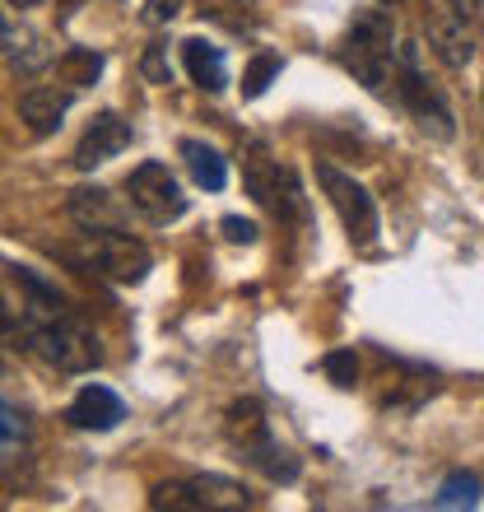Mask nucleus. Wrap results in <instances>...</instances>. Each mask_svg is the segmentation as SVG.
Returning a JSON list of instances; mask_svg holds the SVG:
<instances>
[{"mask_svg": "<svg viewBox=\"0 0 484 512\" xmlns=\"http://www.w3.org/2000/svg\"><path fill=\"white\" fill-rule=\"evenodd\" d=\"M131 145V126L121 122L117 112H103L89 131H84V140L75 145V168H98V163H108L112 154H121V149Z\"/></svg>", "mask_w": 484, "mask_h": 512, "instance_id": "obj_7", "label": "nucleus"}, {"mask_svg": "<svg viewBox=\"0 0 484 512\" xmlns=\"http://www.w3.org/2000/svg\"><path fill=\"white\" fill-rule=\"evenodd\" d=\"M317 182H322V191L331 196V205H336V215H340V224H345V233H350V243L373 247L382 219H377V205H373V196H368V187L354 182L350 173H340L336 163H317Z\"/></svg>", "mask_w": 484, "mask_h": 512, "instance_id": "obj_4", "label": "nucleus"}, {"mask_svg": "<svg viewBox=\"0 0 484 512\" xmlns=\"http://www.w3.org/2000/svg\"><path fill=\"white\" fill-rule=\"evenodd\" d=\"M140 70H145L149 84H173V66H168V47L163 42H149L145 56H140Z\"/></svg>", "mask_w": 484, "mask_h": 512, "instance_id": "obj_24", "label": "nucleus"}, {"mask_svg": "<svg viewBox=\"0 0 484 512\" xmlns=\"http://www.w3.org/2000/svg\"><path fill=\"white\" fill-rule=\"evenodd\" d=\"M0 336H5V340H24V317H14L5 298H0Z\"/></svg>", "mask_w": 484, "mask_h": 512, "instance_id": "obj_27", "label": "nucleus"}, {"mask_svg": "<svg viewBox=\"0 0 484 512\" xmlns=\"http://www.w3.org/2000/svg\"><path fill=\"white\" fill-rule=\"evenodd\" d=\"M0 438H19V419L10 405H0Z\"/></svg>", "mask_w": 484, "mask_h": 512, "instance_id": "obj_29", "label": "nucleus"}, {"mask_svg": "<svg viewBox=\"0 0 484 512\" xmlns=\"http://www.w3.org/2000/svg\"><path fill=\"white\" fill-rule=\"evenodd\" d=\"M229 438L242 447V457H247L256 443H266L270 429H266V410H261V401H233L229 405Z\"/></svg>", "mask_w": 484, "mask_h": 512, "instance_id": "obj_14", "label": "nucleus"}, {"mask_svg": "<svg viewBox=\"0 0 484 512\" xmlns=\"http://www.w3.org/2000/svg\"><path fill=\"white\" fill-rule=\"evenodd\" d=\"M191 485H196L201 508H252V494H247L238 480H224V475H201V480H191Z\"/></svg>", "mask_w": 484, "mask_h": 512, "instance_id": "obj_15", "label": "nucleus"}, {"mask_svg": "<svg viewBox=\"0 0 484 512\" xmlns=\"http://www.w3.org/2000/svg\"><path fill=\"white\" fill-rule=\"evenodd\" d=\"M94 261L108 270L112 280L121 284H140L149 275V247L140 238H131L126 229H112V233H94Z\"/></svg>", "mask_w": 484, "mask_h": 512, "instance_id": "obj_6", "label": "nucleus"}, {"mask_svg": "<svg viewBox=\"0 0 484 512\" xmlns=\"http://www.w3.org/2000/svg\"><path fill=\"white\" fill-rule=\"evenodd\" d=\"M480 499V480H475V475H452V480H447L443 485V494H438V508H461V503H466V508H471V503Z\"/></svg>", "mask_w": 484, "mask_h": 512, "instance_id": "obj_22", "label": "nucleus"}, {"mask_svg": "<svg viewBox=\"0 0 484 512\" xmlns=\"http://www.w3.org/2000/svg\"><path fill=\"white\" fill-rule=\"evenodd\" d=\"M322 368L336 387H354V382H359V359H354V350H331Z\"/></svg>", "mask_w": 484, "mask_h": 512, "instance_id": "obj_23", "label": "nucleus"}, {"mask_svg": "<svg viewBox=\"0 0 484 512\" xmlns=\"http://www.w3.org/2000/svg\"><path fill=\"white\" fill-rule=\"evenodd\" d=\"M0 368H5V354H0Z\"/></svg>", "mask_w": 484, "mask_h": 512, "instance_id": "obj_31", "label": "nucleus"}, {"mask_svg": "<svg viewBox=\"0 0 484 512\" xmlns=\"http://www.w3.org/2000/svg\"><path fill=\"white\" fill-rule=\"evenodd\" d=\"M182 159H187V173L196 177V187L224 191V182H229V163L219 159L215 145H205V140H182Z\"/></svg>", "mask_w": 484, "mask_h": 512, "instance_id": "obj_13", "label": "nucleus"}, {"mask_svg": "<svg viewBox=\"0 0 484 512\" xmlns=\"http://www.w3.org/2000/svg\"><path fill=\"white\" fill-rule=\"evenodd\" d=\"M396 94L410 112H415V122L424 131H433L438 140H452L457 126H452V108H447V98L433 89V80L419 70V47L415 42H405L401 47V66H396Z\"/></svg>", "mask_w": 484, "mask_h": 512, "instance_id": "obj_3", "label": "nucleus"}, {"mask_svg": "<svg viewBox=\"0 0 484 512\" xmlns=\"http://www.w3.org/2000/svg\"><path fill=\"white\" fill-rule=\"evenodd\" d=\"M224 238H229V243H256V224L229 215V219H224Z\"/></svg>", "mask_w": 484, "mask_h": 512, "instance_id": "obj_26", "label": "nucleus"}, {"mask_svg": "<svg viewBox=\"0 0 484 512\" xmlns=\"http://www.w3.org/2000/svg\"><path fill=\"white\" fill-rule=\"evenodd\" d=\"M396 28H391L387 10H359L345 38V66L359 75L373 94H387V84L396 80Z\"/></svg>", "mask_w": 484, "mask_h": 512, "instance_id": "obj_2", "label": "nucleus"}, {"mask_svg": "<svg viewBox=\"0 0 484 512\" xmlns=\"http://www.w3.org/2000/svg\"><path fill=\"white\" fill-rule=\"evenodd\" d=\"M70 219H75V224H80L89 238H94V233L126 229V215H121V205L112 201L103 187H80V191H70Z\"/></svg>", "mask_w": 484, "mask_h": 512, "instance_id": "obj_10", "label": "nucleus"}, {"mask_svg": "<svg viewBox=\"0 0 484 512\" xmlns=\"http://www.w3.org/2000/svg\"><path fill=\"white\" fill-rule=\"evenodd\" d=\"M280 75V56H256L252 66H247V75H242V98H261L270 89V80Z\"/></svg>", "mask_w": 484, "mask_h": 512, "instance_id": "obj_21", "label": "nucleus"}, {"mask_svg": "<svg viewBox=\"0 0 484 512\" xmlns=\"http://www.w3.org/2000/svg\"><path fill=\"white\" fill-rule=\"evenodd\" d=\"M126 196L149 224H173V219L187 215V196L177 187V177L163 168V163H140L131 177H126Z\"/></svg>", "mask_w": 484, "mask_h": 512, "instance_id": "obj_5", "label": "nucleus"}, {"mask_svg": "<svg viewBox=\"0 0 484 512\" xmlns=\"http://www.w3.org/2000/svg\"><path fill=\"white\" fill-rule=\"evenodd\" d=\"M149 508L196 512V508H201V499H196V485H182V480H168V485H154V494H149Z\"/></svg>", "mask_w": 484, "mask_h": 512, "instance_id": "obj_20", "label": "nucleus"}, {"mask_svg": "<svg viewBox=\"0 0 484 512\" xmlns=\"http://www.w3.org/2000/svg\"><path fill=\"white\" fill-rule=\"evenodd\" d=\"M14 10H33V5H42V0H10Z\"/></svg>", "mask_w": 484, "mask_h": 512, "instance_id": "obj_30", "label": "nucleus"}, {"mask_svg": "<svg viewBox=\"0 0 484 512\" xmlns=\"http://www.w3.org/2000/svg\"><path fill=\"white\" fill-rule=\"evenodd\" d=\"M177 14H182V0H149V5H145L149 24H173Z\"/></svg>", "mask_w": 484, "mask_h": 512, "instance_id": "obj_25", "label": "nucleus"}, {"mask_svg": "<svg viewBox=\"0 0 484 512\" xmlns=\"http://www.w3.org/2000/svg\"><path fill=\"white\" fill-rule=\"evenodd\" d=\"M182 61H187L191 80L201 84V89H210V94H219L229 84V66H224V52H219L215 42H205V38L182 42Z\"/></svg>", "mask_w": 484, "mask_h": 512, "instance_id": "obj_12", "label": "nucleus"}, {"mask_svg": "<svg viewBox=\"0 0 484 512\" xmlns=\"http://www.w3.org/2000/svg\"><path fill=\"white\" fill-rule=\"evenodd\" d=\"M471 19H461V14H433L429 19V42H433V52H438V61L443 66H452V70H466L471 66V56H475V33L471 28Z\"/></svg>", "mask_w": 484, "mask_h": 512, "instance_id": "obj_9", "label": "nucleus"}, {"mask_svg": "<svg viewBox=\"0 0 484 512\" xmlns=\"http://www.w3.org/2000/svg\"><path fill=\"white\" fill-rule=\"evenodd\" d=\"M56 75H61V84H70V89H89V84L103 75V56L89 52V47H75V52H66L56 61Z\"/></svg>", "mask_w": 484, "mask_h": 512, "instance_id": "obj_17", "label": "nucleus"}, {"mask_svg": "<svg viewBox=\"0 0 484 512\" xmlns=\"http://www.w3.org/2000/svg\"><path fill=\"white\" fill-rule=\"evenodd\" d=\"M275 177H280V163L266 154V145H252V149H247V191H252L261 205H270Z\"/></svg>", "mask_w": 484, "mask_h": 512, "instance_id": "obj_18", "label": "nucleus"}, {"mask_svg": "<svg viewBox=\"0 0 484 512\" xmlns=\"http://www.w3.org/2000/svg\"><path fill=\"white\" fill-rule=\"evenodd\" d=\"M24 340H28V350H38L42 359L52 368H61V373H89V368L103 359V354H98V340L89 336L75 317H66V312H28Z\"/></svg>", "mask_w": 484, "mask_h": 512, "instance_id": "obj_1", "label": "nucleus"}, {"mask_svg": "<svg viewBox=\"0 0 484 512\" xmlns=\"http://www.w3.org/2000/svg\"><path fill=\"white\" fill-rule=\"evenodd\" d=\"M270 210L284 219V224H298V219L308 215V201H303V191H298V177L289 168H280L275 177V191H270Z\"/></svg>", "mask_w": 484, "mask_h": 512, "instance_id": "obj_19", "label": "nucleus"}, {"mask_svg": "<svg viewBox=\"0 0 484 512\" xmlns=\"http://www.w3.org/2000/svg\"><path fill=\"white\" fill-rule=\"evenodd\" d=\"M66 108H70L66 94H56V89H28V94L19 98V122L33 135H52V131H61Z\"/></svg>", "mask_w": 484, "mask_h": 512, "instance_id": "obj_11", "label": "nucleus"}, {"mask_svg": "<svg viewBox=\"0 0 484 512\" xmlns=\"http://www.w3.org/2000/svg\"><path fill=\"white\" fill-rule=\"evenodd\" d=\"M247 461H252L256 471H266L270 480H280V485H294V480H298V457H294V452H284L275 438L256 443L252 452H247Z\"/></svg>", "mask_w": 484, "mask_h": 512, "instance_id": "obj_16", "label": "nucleus"}, {"mask_svg": "<svg viewBox=\"0 0 484 512\" xmlns=\"http://www.w3.org/2000/svg\"><path fill=\"white\" fill-rule=\"evenodd\" d=\"M121 415H126L121 396L117 391H108V387H98V382H89V387H84L80 396L70 401V410H66V419L75 424V429H94V433L117 429Z\"/></svg>", "mask_w": 484, "mask_h": 512, "instance_id": "obj_8", "label": "nucleus"}, {"mask_svg": "<svg viewBox=\"0 0 484 512\" xmlns=\"http://www.w3.org/2000/svg\"><path fill=\"white\" fill-rule=\"evenodd\" d=\"M447 10L461 14V19H475V14L484 10V0H447Z\"/></svg>", "mask_w": 484, "mask_h": 512, "instance_id": "obj_28", "label": "nucleus"}]
</instances>
